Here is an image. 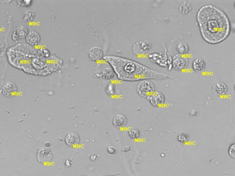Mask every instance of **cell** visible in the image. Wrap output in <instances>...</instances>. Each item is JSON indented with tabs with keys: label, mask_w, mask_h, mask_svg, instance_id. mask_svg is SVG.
<instances>
[{
	"label": "cell",
	"mask_w": 235,
	"mask_h": 176,
	"mask_svg": "<svg viewBox=\"0 0 235 176\" xmlns=\"http://www.w3.org/2000/svg\"><path fill=\"white\" fill-rule=\"evenodd\" d=\"M79 136L76 134L71 133L67 134L65 138V142L67 145L70 146L74 147L79 143Z\"/></svg>",
	"instance_id": "7c38bea8"
},
{
	"label": "cell",
	"mask_w": 235,
	"mask_h": 176,
	"mask_svg": "<svg viewBox=\"0 0 235 176\" xmlns=\"http://www.w3.org/2000/svg\"><path fill=\"white\" fill-rule=\"evenodd\" d=\"M89 57L91 60L98 61L103 58L104 53L101 48L93 47L89 51Z\"/></svg>",
	"instance_id": "ba28073f"
},
{
	"label": "cell",
	"mask_w": 235,
	"mask_h": 176,
	"mask_svg": "<svg viewBox=\"0 0 235 176\" xmlns=\"http://www.w3.org/2000/svg\"><path fill=\"white\" fill-rule=\"evenodd\" d=\"M178 141L182 144H186L189 141L190 137L189 134L186 133L180 134L178 136Z\"/></svg>",
	"instance_id": "44dd1931"
},
{
	"label": "cell",
	"mask_w": 235,
	"mask_h": 176,
	"mask_svg": "<svg viewBox=\"0 0 235 176\" xmlns=\"http://www.w3.org/2000/svg\"><path fill=\"white\" fill-rule=\"evenodd\" d=\"M14 30L18 35L19 39L26 37L29 33L28 29L23 25H17L15 27Z\"/></svg>",
	"instance_id": "2e32d148"
},
{
	"label": "cell",
	"mask_w": 235,
	"mask_h": 176,
	"mask_svg": "<svg viewBox=\"0 0 235 176\" xmlns=\"http://www.w3.org/2000/svg\"><path fill=\"white\" fill-rule=\"evenodd\" d=\"M114 86L112 84L108 85L107 88V92L108 93V94L113 95V92H114Z\"/></svg>",
	"instance_id": "484cf974"
},
{
	"label": "cell",
	"mask_w": 235,
	"mask_h": 176,
	"mask_svg": "<svg viewBox=\"0 0 235 176\" xmlns=\"http://www.w3.org/2000/svg\"><path fill=\"white\" fill-rule=\"evenodd\" d=\"M38 53L41 57L44 58H48L50 56V52L47 49L42 48L40 49Z\"/></svg>",
	"instance_id": "cb8c5ba5"
},
{
	"label": "cell",
	"mask_w": 235,
	"mask_h": 176,
	"mask_svg": "<svg viewBox=\"0 0 235 176\" xmlns=\"http://www.w3.org/2000/svg\"><path fill=\"white\" fill-rule=\"evenodd\" d=\"M33 67L37 70H41L46 66V63L42 60L39 58H35L33 60L32 62Z\"/></svg>",
	"instance_id": "d6986e66"
},
{
	"label": "cell",
	"mask_w": 235,
	"mask_h": 176,
	"mask_svg": "<svg viewBox=\"0 0 235 176\" xmlns=\"http://www.w3.org/2000/svg\"><path fill=\"white\" fill-rule=\"evenodd\" d=\"M45 146L46 147L49 148L51 146V143L49 142H46L45 143Z\"/></svg>",
	"instance_id": "1f68e13d"
},
{
	"label": "cell",
	"mask_w": 235,
	"mask_h": 176,
	"mask_svg": "<svg viewBox=\"0 0 235 176\" xmlns=\"http://www.w3.org/2000/svg\"><path fill=\"white\" fill-rule=\"evenodd\" d=\"M128 135L131 139L136 140L139 138L140 133L139 130L137 128H133L129 131Z\"/></svg>",
	"instance_id": "7402d4cb"
},
{
	"label": "cell",
	"mask_w": 235,
	"mask_h": 176,
	"mask_svg": "<svg viewBox=\"0 0 235 176\" xmlns=\"http://www.w3.org/2000/svg\"><path fill=\"white\" fill-rule=\"evenodd\" d=\"M213 90L216 96H223L227 92L228 87L224 83H217L214 85Z\"/></svg>",
	"instance_id": "8fae6325"
},
{
	"label": "cell",
	"mask_w": 235,
	"mask_h": 176,
	"mask_svg": "<svg viewBox=\"0 0 235 176\" xmlns=\"http://www.w3.org/2000/svg\"><path fill=\"white\" fill-rule=\"evenodd\" d=\"M36 17V14L33 11L28 10L24 12L23 16V20L24 22H31Z\"/></svg>",
	"instance_id": "ac0fdd59"
},
{
	"label": "cell",
	"mask_w": 235,
	"mask_h": 176,
	"mask_svg": "<svg viewBox=\"0 0 235 176\" xmlns=\"http://www.w3.org/2000/svg\"><path fill=\"white\" fill-rule=\"evenodd\" d=\"M176 50L179 54L184 55L188 52L189 47L185 42H180L176 46Z\"/></svg>",
	"instance_id": "e0dca14e"
},
{
	"label": "cell",
	"mask_w": 235,
	"mask_h": 176,
	"mask_svg": "<svg viewBox=\"0 0 235 176\" xmlns=\"http://www.w3.org/2000/svg\"><path fill=\"white\" fill-rule=\"evenodd\" d=\"M235 144H233L230 146L229 148L228 153L230 157L233 158L235 157Z\"/></svg>",
	"instance_id": "d4e9b609"
},
{
	"label": "cell",
	"mask_w": 235,
	"mask_h": 176,
	"mask_svg": "<svg viewBox=\"0 0 235 176\" xmlns=\"http://www.w3.org/2000/svg\"><path fill=\"white\" fill-rule=\"evenodd\" d=\"M115 73L113 69L110 68H107L104 69V71L97 76L98 78H102L105 80H110L114 78L115 75Z\"/></svg>",
	"instance_id": "9a60e30c"
},
{
	"label": "cell",
	"mask_w": 235,
	"mask_h": 176,
	"mask_svg": "<svg viewBox=\"0 0 235 176\" xmlns=\"http://www.w3.org/2000/svg\"><path fill=\"white\" fill-rule=\"evenodd\" d=\"M5 49V46L3 43H0V54L2 53Z\"/></svg>",
	"instance_id": "4dcf8cb0"
},
{
	"label": "cell",
	"mask_w": 235,
	"mask_h": 176,
	"mask_svg": "<svg viewBox=\"0 0 235 176\" xmlns=\"http://www.w3.org/2000/svg\"><path fill=\"white\" fill-rule=\"evenodd\" d=\"M172 66L176 70L185 69L188 65V60L182 55H175L172 59Z\"/></svg>",
	"instance_id": "277c9868"
},
{
	"label": "cell",
	"mask_w": 235,
	"mask_h": 176,
	"mask_svg": "<svg viewBox=\"0 0 235 176\" xmlns=\"http://www.w3.org/2000/svg\"><path fill=\"white\" fill-rule=\"evenodd\" d=\"M137 90L140 96L143 97L149 98L155 92V85L151 81L145 80L140 82L138 84Z\"/></svg>",
	"instance_id": "3957f363"
},
{
	"label": "cell",
	"mask_w": 235,
	"mask_h": 176,
	"mask_svg": "<svg viewBox=\"0 0 235 176\" xmlns=\"http://www.w3.org/2000/svg\"><path fill=\"white\" fill-rule=\"evenodd\" d=\"M38 158L41 162H50L52 159L51 150L48 148L41 149L38 153Z\"/></svg>",
	"instance_id": "30bf717a"
},
{
	"label": "cell",
	"mask_w": 235,
	"mask_h": 176,
	"mask_svg": "<svg viewBox=\"0 0 235 176\" xmlns=\"http://www.w3.org/2000/svg\"><path fill=\"white\" fill-rule=\"evenodd\" d=\"M151 47V43L148 41L137 42L133 46V51L137 56L144 55L148 52Z\"/></svg>",
	"instance_id": "5b68a950"
},
{
	"label": "cell",
	"mask_w": 235,
	"mask_h": 176,
	"mask_svg": "<svg viewBox=\"0 0 235 176\" xmlns=\"http://www.w3.org/2000/svg\"><path fill=\"white\" fill-rule=\"evenodd\" d=\"M18 92L16 85L11 82H7L2 87V93L5 96L10 98L14 96Z\"/></svg>",
	"instance_id": "8992f818"
},
{
	"label": "cell",
	"mask_w": 235,
	"mask_h": 176,
	"mask_svg": "<svg viewBox=\"0 0 235 176\" xmlns=\"http://www.w3.org/2000/svg\"><path fill=\"white\" fill-rule=\"evenodd\" d=\"M114 69L118 78L123 80L135 81L145 79H166L169 76L152 70L136 61L114 56L105 57Z\"/></svg>",
	"instance_id": "7a4b0ae2"
},
{
	"label": "cell",
	"mask_w": 235,
	"mask_h": 176,
	"mask_svg": "<svg viewBox=\"0 0 235 176\" xmlns=\"http://www.w3.org/2000/svg\"><path fill=\"white\" fill-rule=\"evenodd\" d=\"M11 39H12V40H14V41H17L18 39H19V37H18V35H17V33L16 32L15 30H14L12 32V34H11Z\"/></svg>",
	"instance_id": "83f0119b"
},
{
	"label": "cell",
	"mask_w": 235,
	"mask_h": 176,
	"mask_svg": "<svg viewBox=\"0 0 235 176\" xmlns=\"http://www.w3.org/2000/svg\"><path fill=\"white\" fill-rule=\"evenodd\" d=\"M113 124L117 128L124 127L127 124V119L123 115L117 114L113 118Z\"/></svg>",
	"instance_id": "5bb4252c"
},
{
	"label": "cell",
	"mask_w": 235,
	"mask_h": 176,
	"mask_svg": "<svg viewBox=\"0 0 235 176\" xmlns=\"http://www.w3.org/2000/svg\"><path fill=\"white\" fill-rule=\"evenodd\" d=\"M180 10L183 14H188L192 10V6L189 1H185L180 7Z\"/></svg>",
	"instance_id": "ffe728a7"
},
{
	"label": "cell",
	"mask_w": 235,
	"mask_h": 176,
	"mask_svg": "<svg viewBox=\"0 0 235 176\" xmlns=\"http://www.w3.org/2000/svg\"><path fill=\"white\" fill-rule=\"evenodd\" d=\"M197 20L202 37L209 44L221 43L230 34L231 24L228 17L214 5L207 4L200 8Z\"/></svg>",
	"instance_id": "6da1fadb"
},
{
	"label": "cell",
	"mask_w": 235,
	"mask_h": 176,
	"mask_svg": "<svg viewBox=\"0 0 235 176\" xmlns=\"http://www.w3.org/2000/svg\"><path fill=\"white\" fill-rule=\"evenodd\" d=\"M108 152L111 155H114L116 153V150L114 147L109 146L108 147L107 149Z\"/></svg>",
	"instance_id": "4316f807"
},
{
	"label": "cell",
	"mask_w": 235,
	"mask_h": 176,
	"mask_svg": "<svg viewBox=\"0 0 235 176\" xmlns=\"http://www.w3.org/2000/svg\"><path fill=\"white\" fill-rule=\"evenodd\" d=\"M122 151L125 152V153H127V152H130L131 150V148L129 146H127L124 147L122 149Z\"/></svg>",
	"instance_id": "f546056e"
},
{
	"label": "cell",
	"mask_w": 235,
	"mask_h": 176,
	"mask_svg": "<svg viewBox=\"0 0 235 176\" xmlns=\"http://www.w3.org/2000/svg\"><path fill=\"white\" fill-rule=\"evenodd\" d=\"M190 116H192V117H195L198 115V111H197V110H192L191 112L190 113Z\"/></svg>",
	"instance_id": "f1b7e54d"
},
{
	"label": "cell",
	"mask_w": 235,
	"mask_h": 176,
	"mask_svg": "<svg viewBox=\"0 0 235 176\" xmlns=\"http://www.w3.org/2000/svg\"><path fill=\"white\" fill-rule=\"evenodd\" d=\"M149 101L152 105L155 107H159L164 103L166 98L162 93L154 92L149 97Z\"/></svg>",
	"instance_id": "52a82bcc"
},
{
	"label": "cell",
	"mask_w": 235,
	"mask_h": 176,
	"mask_svg": "<svg viewBox=\"0 0 235 176\" xmlns=\"http://www.w3.org/2000/svg\"><path fill=\"white\" fill-rule=\"evenodd\" d=\"M206 62L201 58H198L192 62V67L193 70L198 73H200L204 70L206 68Z\"/></svg>",
	"instance_id": "4fadbf2b"
},
{
	"label": "cell",
	"mask_w": 235,
	"mask_h": 176,
	"mask_svg": "<svg viewBox=\"0 0 235 176\" xmlns=\"http://www.w3.org/2000/svg\"><path fill=\"white\" fill-rule=\"evenodd\" d=\"M26 41L30 45L36 46L39 43L40 37L39 34L36 31L29 32L26 37Z\"/></svg>",
	"instance_id": "9c48e42d"
},
{
	"label": "cell",
	"mask_w": 235,
	"mask_h": 176,
	"mask_svg": "<svg viewBox=\"0 0 235 176\" xmlns=\"http://www.w3.org/2000/svg\"><path fill=\"white\" fill-rule=\"evenodd\" d=\"M32 3L33 1L31 0H20L17 1V4L20 7H30L32 4Z\"/></svg>",
	"instance_id": "603a6c76"
}]
</instances>
